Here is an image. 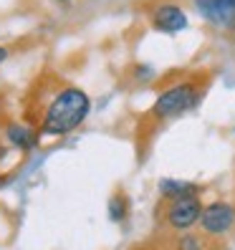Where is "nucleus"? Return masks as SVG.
Returning <instances> with one entry per match:
<instances>
[{
    "mask_svg": "<svg viewBox=\"0 0 235 250\" xmlns=\"http://www.w3.org/2000/svg\"><path fill=\"white\" fill-rule=\"evenodd\" d=\"M89 111H91V99L86 96V91L76 89V86H68L61 94H56V99L48 104L43 124H41V137L48 139V137L68 134L76 126H81Z\"/></svg>",
    "mask_w": 235,
    "mask_h": 250,
    "instance_id": "f257e3e1",
    "label": "nucleus"
},
{
    "mask_svg": "<svg viewBox=\"0 0 235 250\" xmlns=\"http://www.w3.org/2000/svg\"><path fill=\"white\" fill-rule=\"evenodd\" d=\"M197 101H200V89L192 81H182V83H174L159 94L154 99L150 114L157 122H167V119H174V116L197 106Z\"/></svg>",
    "mask_w": 235,
    "mask_h": 250,
    "instance_id": "f03ea898",
    "label": "nucleus"
},
{
    "mask_svg": "<svg viewBox=\"0 0 235 250\" xmlns=\"http://www.w3.org/2000/svg\"><path fill=\"white\" fill-rule=\"evenodd\" d=\"M200 228L208 238H223L235 228V208L223 200L205 205L200 215Z\"/></svg>",
    "mask_w": 235,
    "mask_h": 250,
    "instance_id": "7ed1b4c3",
    "label": "nucleus"
},
{
    "mask_svg": "<svg viewBox=\"0 0 235 250\" xmlns=\"http://www.w3.org/2000/svg\"><path fill=\"white\" fill-rule=\"evenodd\" d=\"M202 215V202L197 200V195L192 197H180V200H170L167 208V225L177 232H187L195 223H200Z\"/></svg>",
    "mask_w": 235,
    "mask_h": 250,
    "instance_id": "20e7f679",
    "label": "nucleus"
},
{
    "mask_svg": "<svg viewBox=\"0 0 235 250\" xmlns=\"http://www.w3.org/2000/svg\"><path fill=\"white\" fill-rule=\"evenodd\" d=\"M195 8L210 25L235 31V0H195Z\"/></svg>",
    "mask_w": 235,
    "mask_h": 250,
    "instance_id": "39448f33",
    "label": "nucleus"
},
{
    "mask_svg": "<svg viewBox=\"0 0 235 250\" xmlns=\"http://www.w3.org/2000/svg\"><path fill=\"white\" fill-rule=\"evenodd\" d=\"M152 25L162 33H180L187 28V16L180 5L174 3H162L152 10Z\"/></svg>",
    "mask_w": 235,
    "mask_h": 250,
    "instance_id": "423d86ee",
    "label": "nucleus"
},
{
    "mask_svg": "<svg viewBox=\"0 0 235 250\" xmlns=\"http://www.w3.org/2000/svg\"><path fill=\"white\" fill-rule=\"evenodd\" d=\"M159 192L167 200H180V197H192L197 195V185L182 182V180H162L159 182Z\"/></svg>",
    "mask_w": 235,
    "mask_h": 250,
    "instance_id": "0eeeda50",
    "label": "nucleus"
},
{
    "mask_svg": "<svg viewBox=\"0 0 235 250\" xmlns=\"http://www.w3.org/2000/svg\"><path fill=\"white\" fill-rule=\"evenodd\" d=\"M8 139L13 146H21V149H31L36 144V137L31 134L28 126H18V124H10L8 126Z\"/></svg>",
    "mask_w": 235,
    "mask_h": 250,
    "instance_id": "6e6552de",
    "label": "nucleus"
},
{
    "mask_svg": "<svg viewBox=\"0 0 235 250\" xmlns=\"http://www.w3.org/2000/svg\"><path fill=\"white\" fill-rule=\"evenodd\" d=\"M109 217L114 223H122L127 217V197L124 195H114L111 202H109Z\"/></svg>",
    "mask_w": 235,
    "mask_h": 250,
    "instance_id": "1a4fd4ad",
    "label": "nucleus"
},
{
    "mask_svg": "<svg viewBox=\"0 0 235 250\" xmlns=\"http://www.w3.org/2000/svg\"><path fill=\"white\" fill-rule=\"evenodd\" d=\"M177 250H205V240L195 232H182L177 240Z\"/></svg>",
    "mask_w": 235,
    "mask_h": 250,
    "instance_id": "9d476101",
    "label": "nucleus"
},
{
    "mask_svg": "<svg viewBox=\"0 0 235 250\" xmlns=\"http://www.w3.org/2000/svg\"><path fill=\"white\" fill-rule=\"evenodd\" d=\"M5 58H8V48H3V46H0V63H3Z\"/></svg>",
    "mask_w": 235,
    "mask_h": 250,
    "instance_id": "9b49d317",
    "label": "nucleus"
},
{
    "mask_svg": "<svg viewBox=\"0 0 235 250\" xmlns=\"http://www.w3.org/2000/svg\"><path fill=\"white\" fill-rule=\"evenodd\" d=\"M58 3H66V0H58Z\"/></svg>",
    "mask_w": 235,
    "mask_h": 250,
    "instance_id": "f8f14e48",
    "label": "nucleus"
}]
</instances>
